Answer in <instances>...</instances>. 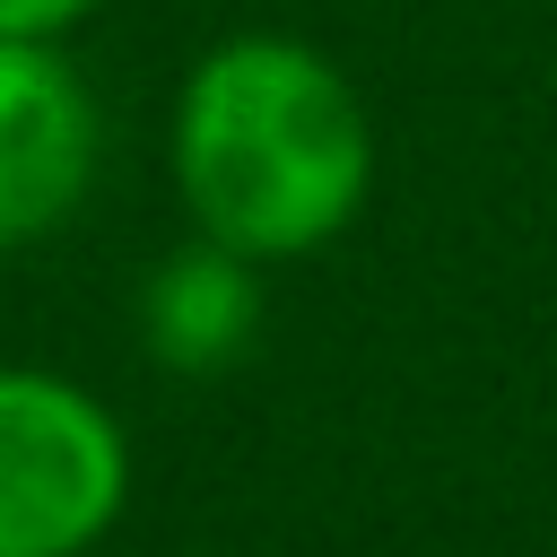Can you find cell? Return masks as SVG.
<instances>
[{
	"label": "cell",
	"instance_id": "2",
	"mask_svg": "<svg viewBox=\"0 0 557 557\" xmlns=\"http://www.w3.org/2000/svg\"><path fill=\"white\" fill-rule=\"evenodd\" d=\"M122 505V418L52 366H0V557H87Z\"/></svg>",
	"mask_w": 557,
	"mask_h": 557
},
{
	"label": "cell",
	"instance_id": "4",
	"mask_svg": "<svg viewBox=\"0 0 557 557\" xmlns=\"http://www.w3.org/2000/svg\"><path fill=\"white\" fill-rule=\"evenodd\" d=\"M261 339V261L191 235L174 244L148 287H139V348L148 366L183 374V383H209L226 366H244V348Z\"/></svg>",
	"mask_w": 557,
	"mask_h": 557
},
{
	"label": "cell",
	"instance_id": "5",
	"mask_svg": "<svg viewBox=\"0 0 557 557\" xmlns=\"http://www.w3.org/2000/svg\"><path fill=\"white\" fill-rule=\"evenodd\" d=\"M87 9H96V0H0V35H44V44H52V35H70Z\"/></svg>",
	"mask_w": 557,
	"mask_h": 557
},
{
	"label": "cell",
	"instance_id": "3",
	"mask_svg": "<svg viewBox=\"0 0 557 557\" xmlns=\"http://www.w3.org/2000/svg\"><path fill=\"white\" fill-rule=\"evenodd\" d=\"M104 157V113L87 78L44 35H0V244L61 226Z\"/></svg>",
	"mask_w": 557,
	"mask_h": 557
},
{
	"label": "cell",
	"instance_id": "1",
	"mask_svg": "<svg viewBox=\"0 0 557 557\" xmlns=\"http://www.w3.org/2000/svg\"><path fill=\"white\" fill-rule=\"evenodd\" d=\"M174 191L191 235L244 261H305L339 244L374 191V122L348 70L296 35H226L174 96Z\"/></svg>",
	"mask_w": 557,
	"mask_h": 557
}]
</instances>
